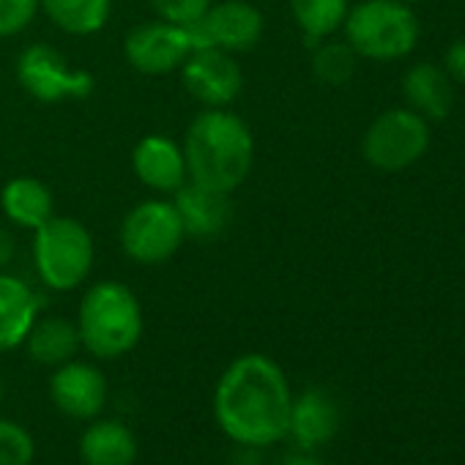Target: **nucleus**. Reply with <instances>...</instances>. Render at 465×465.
I'll list each match as a JSON object with an SVG mask.
<instances>
[{
  "label": "nucleus",
  "instance_id": "1",
  "mask_svg": "<svg viewBox=\"0 0 465 465\" xmlns=\"http://www.w3.org/2000/svg\"><path fill=\"white\" fill-rule=\"evenodd\" d=\"M293 391L282 367L263 353L232 359L213 389L219 430L244 449H266L288 438Z\"/></svg>",
  "mask_w": 465,
  "mask_h": 465
},
{
  "label": "nucleus",
  "instance_id": "2",
  "mask_svg": "<svg viewBox=\"0 0 465 465\" xmlns=\"http://www.w3.org/2000/svg\"><path fill=\"white\" fill-rule=\"evenodd\" d=\"M181 148L189 181L224 194H232L247 181L255 162V140L247 121L227 107L197 113Z\"/></svg>",
  "mask_w": 465,
  "mask_h": 465
},
{
  "label": "nucleus",
  "instance_id": "3",
  "mask_svg": "<svg viewBox=\"0 0 465 465\" xmlns=\"http://www.w3.org/2000/svg\"><path fill=\"white\" fill-rule=\"evenodd\" d=\"M80 345L94 359H121L137 348L143 337V307L124 282L104 280L85 291L77 310Z\"/></svg>",
  "mask_w": 465,
  "mask_h": 465
},
{
  "label": "nucleus",
  "instance_id": "4",
  "mask_svg": "<svg viewBox=\"0 0 465 465\" xmlns=\"http://www.w3.org/2000/svg\"><path fill=\"white\" fill-rule=\"evenodd\" d=\"M94 236L91 230L72 216H50L39 230H34V266L45 288L66 293L80 285L94 272Z\"/></svg>",
  "mask_w": 465,
  "mask_h": 465
},
{
  "label": "nucleus",
  "instance_id": "5",
  "mask_svg": "<svg viewBox=\"0 0 465 465\" xmlns=\"http://www.w3.org/2000/svg\"><path fill=\"white\" fill-rule=\"evenodd\" d=\"M345 42L370 61H397L416 47L419 23L402 0H361L342 23Z\"/></svg>",
  "mask_w": 465,
  "mask_h": 465
},
{
  "label": "nucleus",
  "instance_id": "6",
  "mask_svg": "<svg viewBox=\"0 0 465 465\" xmlns=\"http://www.w3.org/2000/svg\"><path fill=\"white\" fill-rule=\"evenodd\" d=\"M118 239L129 261L140 266H159L181 250L186 232L173 200L153 197L126 211Z\"/></svg>",
  "mask_w": 465,
  "mask_h": 465
},
{
  "label": "nucleus",
  "instance_id": "7",
  "mask_svg": "<svg viewBox=\"0 0 465 465\" xmlns=\"http://www.w3.org/2000/svg\"><path fill=\"white\" fill-rule=\"evenodd\" d=\"M17 83L28 96L45 104L91 96L96 80L85 69H74L55 47L31 45L17 58Z\"/></svg>",
  "mask_w": 465,
  "mask_h": 465
},
{
  "label": "nucleus",
  "instance_id": "8",
  "mask_svg": "<svg viewBox=\"0 0 465 465\" xmlns=\"http://www.w3.org/2000/svg\"><path fill=\"white\" fill-rule=\"evenodd\" d=\"M427 145H430L427 121L413 110H389L378 115L361 143L364 159L386 173L419 162Z\"/></svg>",
  "mask_w": 465,
  "mask_h": 465
},
{
  "label": "nucleus",
  "instance_id": "9",
  "mask_svg": "<svg viewBox=\"0 0 465 465\" xmlns=\"http://www.w3.org/2000/svg\"><path fill=\"white\" fill-rule=\"evenodd\" d=\"M186 31L194 50L216 47L230 55H239L258 47L266 31V20L250 0H222V4H211L208 12Z\"/></svg>",
  "mask_w": 465,
  "mask_h": 465
},
{
  "label": "nucleus",
  "instance_id": "10",
  "mask_svg": "<svg viewBox=\"0 0 465 465\" xmlns=\"http://www.w3.org/2000/svg\"><path fill=\"white\" fill-rule=\"evenodd\" d=\"M192 50H194V45H192L189 31L181 25L164 23L159 17L132 28L124 39L126 64L145 77L173 74L175 69L183 66V61L189 58Z\"/></svg>",
  "mask_w": 465,
  "mask_h": 465
},
{
  "label": "nucleus",
  "instance_id": "11",
  "mask_svg": "<svg viewBox=\"0 0 465 465\" xmlns=\"http://www.w3.org/2000/svg\"><path fill=\"white\" fill-rule=\"evenodd\" d=\"M181 83L203 107H230L244 91V72L236 55L216 47H200L183 61Z\"/></svg>",
  "mask_w": 465,
  "mask_h": 465
},
{
  "label": "nucleus",
  "instance_id": "12",
  "mask_svg": "<svg viewBox=\"0 0 465 465\" xmlns=\"http://www.w3.org/2000/svg\"><path fill=\"white\" fill-rule=\"evenodd\" d=\"M107 378L91 361L69 359L66 364L55 367L50 378V397L55 408L69 419H96L107 405Z\"/></svg>",
  "mask_w": 465,
  "mask_h": 465
},
{
  "label": "nucleus",
  "instance_id": "13",
  "mask_svg": "<svg viewBox=\"0 0 465 465\" xmlns=\"http://www.w3.org/2000/svg\"><path fill=\"white\" fill-rule=\"evenodd\" d=\"M132 170L143 186L159 194H175L189 181L183 148L167 134H145L132 151Z\"/></svg>",
  "mask_w": 465,
  "mask_h": 465
},
{
  "label": "nucleus",
  "instance_id": "14",
  "mask_svg": "<svg viewBox=\"0 0 465 465\" xmlns=\"http://www.w3.org/2000/svg\"><path fill=\"white\" fill-rule=\"evenodd\" d=\"M173 205L181 216L183 232L192 239H216L219 232L232 222L230 194L205 189L192 181H186L173 194Z\"/></svg>",
  "mask_w": 465,
  "mask_h": 465
},
{
  "label": "nucleus",
  "instance_id": "15",
  "mask_svg": "<svg viewBox=\"0 0 465 465\" xmlns=\"http://www.w3.org/2000/svg\"><path fill=\"white\" fill-rule=\"evenodd\" d=\"M340 427V408L323 389H307L293 400L291 408V427L288 435L296 440L299 449L312 451L329 443Z\"/></svg>",
  "mask_w": 465,
  "mask_h": 465
},
{
  "label": "nucleus",
  "instance_id": "16",
  "mask_svg": "<svg viewBox=\"0 0 465 465\" xmlns=\"http://www.w3.org/2000/svg\"><path fill=\"white\" fill-rule=\"evenodd\" d=\"M39 310L42 299L25 280L0 272V351H15L25 342Z\"/></svg>",
  "mask_w": 465,
  "mask_h": 465
},
{
  "label": "nucleus",
  "instance_id": "17",
  "mask_svg": "<svg viewBox=\"0 0 465 465\" xmlns=\"http://www.w3.org/2000/svg\"><path fill=\"white\" fill-rule=\"evenodd\" d=\"M77 451L85 465H134L137 438L121 419H91Z\"/></svg>",
  "mask_w": 465,
  "mask_h": 465
},
{
  "label": "nucleus",
  "instance_id": "18",
  "mask_svg": "<svg viewBox=\"0 0 465 465\" xmlns=\"http://www.w3.org/2000/svg\"><path fill=\"white\" fill-rule=\"evenodd\" d=\"M0 208L12 224L23 230H39L50 216H55L50 186L34 175H17L0 189Z\"/></svg>",
  "mask_w": 465,
  "mask_h": 465
},
{
  "label": "nucleus",
  "instance_id": "19",
  "mask_svg": "<svg viewBox=\"0 0 465 465\" xmlns=\"http://www.w3.org/2000/svg\"><path fill=\"white\" fill-rule=\"evenodd\" d=\"M28 356L42 364V367H61L69 359L77 356L80 345V331L77 323L61 315H50V318H36L34 329L28 331L25 342Z\"/></svg>",
  "mask_w": 465,
  "mask_h": 465
},
{
  "label": "nucleus",
  "instance_id": "20",
  "mask_svg": "<svg viewBox=\"0 0 465 465\" xmlns=\"http://www.w3.org/2000/svg\"><path fill=\"white\" fill-rule=\"evenodd\" d=\"M402 94L411 102L413 113H419L421 118H432V121L446 118L454 104V91H451L449 74L430 64H419L405 74Z\"/></svg>",
  "mask_w": 465,
  "mask_h": 465
},
{
  "label": "nucleus",
  "instance_id": "21",
  "mask_svg": "<svg viewBox=\"0 0 465 465\" xmlns=\"http://www.w3.org/2000/svg\"><path fill=\"white\" fill-rule=\"evenodd\" d=\"M42 12L69 36H94L110 23L113 0H42Z\"/></svg>",
  "mask_w": 465,
  "mask_h": 465
},
{
  "label": "nucleus",
  "instance_id": "22",
  "mask_svg": "<svg viewBox=\"0 0 465 465\" xmlns=\"http://www.w3.org/2000/svg\"><path fill=\"white\" fill-rule=\"evenodd\" d=\"M291 15L310 47L337 34L348 17V0H288Z\"/></svg>",
  "mask_w": 465,
  "mask_h": 465
},
{
  "label": "nucleus",
  "instance_id": "23",
  "mask_svg": "<svg viewBox=\"0 0 465 465\" xmlns=\"http://www.w3.org/2000/svg\"><path fill=\"white\" fill-rule=\"evenodd\" d=\"M312 72L326 85H342L356 72V53L348 42H321L312 53Z\"/></svg>",
  "mask_w": 465,
  "mask_h": 465
},
{
  "label": "nucleus",
  "instance_id": "24",
  "mask_svg": "<svg viewBox=\"0 0 465 465\" xmlns=\"http://www.w3.org/2000/svg\"><path fill=\"white\" fill-rule=\"evenodd\" d=\"M34 454L36 443L31 432L12 419H0V465H31Z\"/></svg>",
  "mask_w": 465,
  "mask_h": 465
},
{
  "label": "nucleus",
  "instance_id": "25",
  "mask_svg": "<svg viewBox=\"0 0 465 465\" xmlns=\"http://www.w3.org/2000/svg\"><path fill=\"white\" fill-rule=\"evenodd\" d=\"M42 9V0H0V39H12L28 31Z\"/></svg>",
  "mask_w": 465,
  "mask_h": 465
},
{
  "label": "nucleus",
  "instance_id": "26",
  "mask_svg": "<svg viewBox=\"0 0 465 465\" xmlns=\"http://www.w3.org/2000/svg\"><path fill=\"white\" fill-rule=\"evenodd\" d=\"M148 4L159 20L189 28L208 12V6L213 4V0H148Z\"/></svg>",
  "mask_w": 465,
  "mask_h": 465
},
{
  "label": "nucleus",
  "instance_id": "27",
  "mask_svg": "<svg viewBox=\"0 0 465 465\" xmlns=\"http://www.w3.org/2000/svg\"><path fill=\"white\" fill-rule=\"evenodd\" d=\"M443 66H446V74H449V77H454V80L465 83V39L454 42V45L446 50V55H443Z\"/></svg>",
  "mask_w": 465,
  "mask_h": 465
},
{
  "label": "nucleus",
  "instance_id": "28",
  "mask_svg": "<svg viewBox=\"0 0 465 465\" xmlns=\"http://www.w3.org/2000/svg\"><path fill=\"white\" fill-rule=\"evenodd\" d=\"M15 255H17V242H15V236H12L9 230L0 227V272H6V269L12 266Z\"/></svg>",
  "mask_w": 465,
  "mask_h": 465
},
{
  "label": "nucleus",
  "instance_id": "29",
  "mask_svg": "<svg viewBox=\"0 0 465 465\" xmlns=\"http://www.w3.org/2000/svg\"><path fill=\"white\" fill-rule=\"evenodd\" d=\"M282 465H323V462L312 454H291Z\"/></svg>",
  "mask_w": 465,
  "mask_h": 465
},
{
  "label": "nucleus",
  "instance_id": "30",
  "mask_svg": "<svg viewBox=\"0 0 465 465\" xmlns=\"http://www.w3.org/2000/svg\"><path fill=\"white\" fill-rule=\"evenodd\" d=\"M4 391H6V386H4V378H0V402H4Z\"/></svg>",
  "mask_w": 465,
  "mask_h": 465
},
{
  "label": "nucleus",
  "instance_id": "31",
  "mask_svg": "<svg viewBox=\"0 0 465 465\" xmlns=\"http://www.w3.org/2000/svg\"><path fill=\"white\" fill-rule=\"evenodd\" d=\"M402 4H419V0H402Z\"/></svg>",
  "mask_w": 465,
  "mask_h": 465
}]
</instances>
